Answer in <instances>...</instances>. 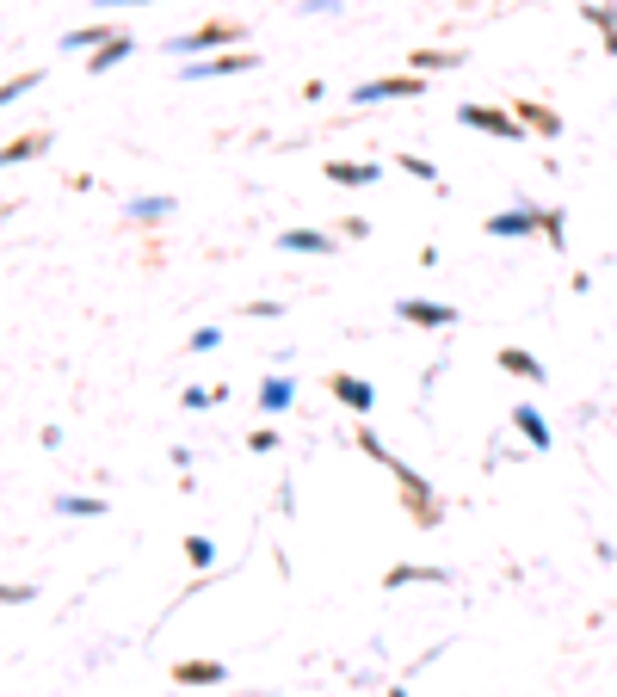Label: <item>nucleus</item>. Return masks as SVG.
Masks as SVG:
<instances>
[{
	"label": "nucleus",
	"mask_w": 617,
	"mask_h": 697,
	"mask_svg": "<svg viewBox=\"0 0 617 697\" xmlns=\"http://www.w3.org/2000/svg\"><path fill=\"white\" fill-rule=\"evenodd\" d=\"M408 580H445V574L439 568H395L389 574V586H408Z\"/></svg>",
	"instance_id": "2eb2a0df"
},
{
	"label": "nucleus",
	"mask_w": 617,
	"mask_h": 697,
	"mask_svg": "<svg viewBox=\"0 0 617 697\" xmlns=\"http://www.w3.org/2000/svg\"><path fill=\"white\" fill-rule=\"evenodd\" d=\"M334 395L346 401V408H371V401H377V389L358 383V377H334Z\"/></svg>",
	"instance_id": "7ed1b4c3"
},
{
	"label": "nucleus",
	"mask_w": 617,
	"mask_h": 697,
	"mask_svg": "<svg viewBox=\"0 0 617 697\" xmlns=\"http://www.w3.org/2000/svg\"><path fill=\"white\" fill-rule=\"evenodd\" d=\"M44 149V136H19V142H7V161H25V155H38Z\"/></svg>",
	"instance_id": "dca6fc26"
},
{
	"label": "nucleus",
	"mask_w": 617,
	"mask_h": 697,
	"mask_svg": "<svg viewBox=\"0 0 617 697\" xmlns=\"http://www.w3.org/2000/svg\"><path fill=\"white\" fill-rule=\"evenodd\" d=\"M519 432L531 438V445H550V426H543V420H537L531 408H519Z\"/></svg>",
	"instance_id": "1a4fd4ad"
},
{
	"label": "nucleus",
	"mask_w": 617,
	"mask_h": 697,
	"mask_svg": "<svg viewBox=\"0 0 617 697\" xmlns=\"http://www.w3.org/2000/svg\"><path fill=\"white\" fill-rule=\"evenodd\" d=\"M223 38H235V25H204V31H192V38H179L173 50L186 56V50H204V44H223Z\"/></svg>",
	"instance_id": "39448f33"
},
{
	"label": "nucleus",
	"mask_w": 617,
	"mask_h": 697,
	"mask_svg": "<svg viewBox=\"0 0 617 697\" xmlns=\"http://www.w3.org/2000/svg\"><path fill=\"white\" fill-rule=\"evenodd\" d=\"M328 179H340V186H371V179H377V167H358V161H334V167H328Z\"/></svg>",
	"instance_id": "423d86ee"
},
{
	"label": "nucleus",
	"mask_w": 617,
	"mask_h": 697,
	"mask_svg": "<svg viewBox=\"0 0 617 697\" xmlns=\"http://www.w3.org/2000/svg\"><path fill=\"white\" fill-rule=\"evenodd\" d=\"M105 7H124V0H105Z\"/></svg>",
	"instance_id": "a211bd4d"
},
{
	"label": "nucleus",
	"mask_w": 617,
	"mask_h": 697,
	"mask_svg": "<svg viewBox=\"0 0 617 697\" xmlns=\"http://www.w3.org/2000/svg\"><path fill=\"white\" fill-rule=\"evenodd\" d=\"M500 364H506V371H519V377H543L537 358H525V352H500Z\"/></svg>",
	"instance_id": "4468645a"
},
{
	"label": "nucleus",
	"mask_w": 617,
	"mask_h": 697,
	"mask_svg": "<svg viewBox=\"0 0 617 697\" xmlns=\"http://www.w3.org/2000/svg\"><path fill=\"white\" fill-rule=\"evenodd\" d=\"M352 99H358V105H377V99H420V81H365Z\"/></svg>",
	"instance_id": "f257e3e1"
},
{
	"label": "nucleus",
	"mask_w": 617,
	"mask_h": 697,
	"mask_svg": "<svg viewBox=\"0 0 617 697\" xmlns=\"http://www.w3.org/2000/svg\"><path fill=\"white\" fill-rule=\"evenodd\" d=\"M402 315H408V321H426V327H439V321H451L445 309H432V303H402Z\"/></svg>",
	"instance_id": "f8f14e48"
},
{
	"label": "nucleus",
	"mask_w": 617,
	"mask_h": 697,
	"mask_svg": "<svg viewBox=\"0 0 617 697\" xmlns=\"http://www.w3.org/2000/svg\"><path fill=\"white\" fill-rule=\"evenodd\" d=\"M186 556H192L198 568H210V537H186Z\"/></svg>",
	"instance_id": "f3484780"
},
{
	"label": "nucleus",
	"mask_w": 617,
	"mask_h": 697,
	"mask_svg": "<svg viewBox=\"0 0 617 697\" xmlns=\"http://www.w3.org/2000/svg\"><path fill=\"white\" fill-rule=\"evenodd\" d=\"M457 118H463V124H476V130H494V136H519V124H513V118H500V112H482V105H463Z\"/></svg>",
	"instance_id": "f03ea898"
},
{
	"label": "nucleus",
	"mask_w": 617,
	"mask_h": 697,
	"mask_svg": "<svg viewBox=\"0 0 617 697\" xmlns=\"http://www.w3.org/2000/svg\"><path fill=\"white\" fill-rule=\"evenodd\" d=\"M278 247H290V253H321V247H334V241L328 235H309V229H290Z\"/></svg>",
	"instance_id": "0eeeda50"
},
{
	"label": "nucleus",
	"mask_w": 617,
	"mask_h": 697,
	"mask_svg": "<svg viewBox=\"0 0 617 697\" xmlns=\"http://www.w3.org/2000/svg\"><path fill=\"white\" fill-rule=\"evenodd\" d=\"M173 679H179V685H216V679H223V667H216V660H186Z\"/></svg>",
	"instance_id": "20e7f679"
},
{
	"label": "nucleus",
	"mask_w": 617,
	"mask_h": 697,
	"mask_svg": "<svg viewBox=\"0 0 617 697\" xmlns=\"http://www.w3.org/2000/svg\"><path fill=\"white\" fill-rule=\"evenodd\" d=\"M241 68H253V56H223V62H204L198 75H241Z\"/></svg>",
	"instance_id": "9b49d317"
},
{
	"label": "nucleus",
	"mask_w": 617,
	"mask_h": 697,
	"mask_svg": "<svg viewBox=\"0 0 617 697\" xmlns=\"http://www.w3.org/2000/svg\"><path fill=\"white\" fill-rule=\"evenodd\" d=\"M118 56H130V38H105V50L93 56V75H99V68H112Z\"/></svg>",
	"instance_id": "9d476101"
},
{
	"label": "nucleus",
	"mask_w": 617,
	"mask_h": 697,
	"mask_svg": "<svg viewBox=\"0 0 617 697\" xmlns=\"http://www.w3.org/2000/svg\"><path fill=\"white\" fill-rule=\"evenodd\" d=\"M488 229H494V235H525V229H531V216H525V210H506V216H494Z\"/></svg>",
	"instance_id": "6e6552de"
},
{
	"label": "nucleus",
	"mask_w": 617,
	"mask_h": 697,
	"mask_svg": "<svg viewBox=\"0 0 617 697\" xmlns=\"http://www.w3.org/2000/svg\"><path fill=\"white\" fill-rule=\"evenodd\" d=\"M389 697H408V691H389Z\"/></svg>",
	"instance_id": "6ab92c4d"
},
{
	"label": "nucleus",
	"mask_w": 617,
	"mask_h": 697,
	"mask_svg": "<svg viewBox=\"0 0 617 697\" xmlns=\"http://www.w3.org/2000/svg\"><path fill=\"white\" fill-rule=\"evenodd\" d=\"M260 401H266L272 414H278V408H290V383H284V377H278V383H266V389H260Z\"/></svg>",
	"instance_id": "ddd939ff"
}]
</instances>
